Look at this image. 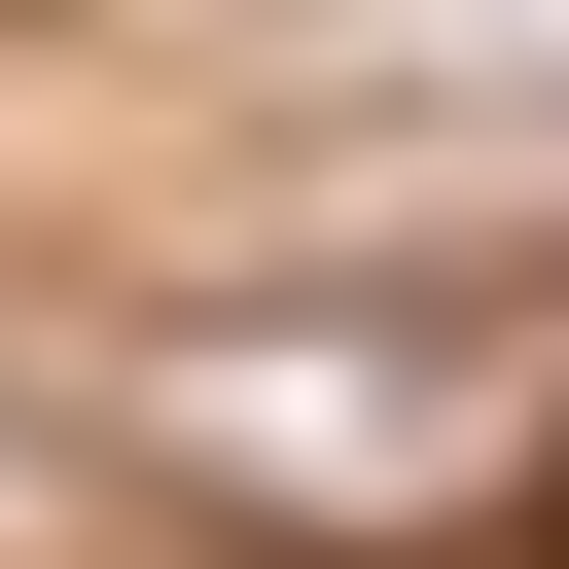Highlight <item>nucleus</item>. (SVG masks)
Instances as JSON below:
<instances>
[{
  "mask_svg": "<svg viewBox=\"0 0 569 569\" xmlns=\"http://www.w3.org/2000/svg\"><path fill=\"white\" fill-rule=\"evenodd\" d=\"M71 498H107V462H71V391H0V569H36Z\"/></svg>",
  "mask_w": 569,
  "mask_h": 569,
  "instance_id": "nucleus-3",
  "label": "nucleus"
},
{
  "mask_svg": "<svg viewBox=\"0 0 569 569\" xmlns=\"http://www.w3.org/2000/svg\"><path fill=\"white\" fill-rule=\"evenodd\" d=\"M213 71H284V107H498V142H569V0H213Z\"/></svg>",
  "mask_w": 569,
  "mask_h": 569,
  "instance_id": "nucleus-2",
  "label": "nucleus"
},
{
  "mask_svg": "<svg viewBox=\"0 0 569 569\" xmlns=\"http://www.w3.org/2000/svg\"><path fill=\"white\" fill-rule=\"evenodd\" d=\"M71 462H107V498H178V533L427 569V533H498V498H533V356H498L462 284L284 249V284H142V320H107V391H71Z\"/></svg>",
  "mask_w": 569,
  "mask_h": 569,
  "instance_id": "nucleus-1",
  "label": "nucleus"
}]
</instances>
